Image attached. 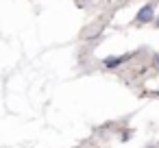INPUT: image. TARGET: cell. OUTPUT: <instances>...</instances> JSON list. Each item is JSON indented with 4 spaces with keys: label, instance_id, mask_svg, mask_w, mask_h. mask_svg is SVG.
I'll return each mask as SVG.
<instances>
[{
    "label": "cell",
    "instance_id": "obj_2",
    "mask_svg": "<svg viewBox=\"0 0 159 148\" xmlns=\"http://www.w3.org/2000/svg\"><path fill=\"white\" fill-rule=\"evenodd\" d=\"M126 59H131V55H124V57H116V59H105V68H116V65L124 63Z\"/></svg>",
    "mask_w": 159,
    "mask_h": 148
},
{
    "label": "cell",
    "instance_id": "obj_3",
    "mask_svg": "<svg viewBox=\"0 0 159 148\" xmlns=\"http://www.w3.org/2000/svg\"><path fill=\"white\" fill-rule=\"evenodd\" d=\"M155 65H157V68H159V55H157V57H155Z\"/></svg>",
    "mask_w": 159,
    "mask_h": 148
},
{
    "label": "cell",
    "instance_id": "obj_4",
    "mask_svg": "<svg viewBox=\"0 0 159 148\" xmlns=\"http://www.w3.org/2000/svg\"><path fill=\"white\" fill-rule=\"evenodd\" d=\"M155 24H157V29H159V20H155Z\"/></svg>",
    "mask_w": 159,
    "mask_h": 148
},
{
    "label": "cell",
    "instance_id": "obj_1",
    "mask_svg": "<svg viewBox=\"0 0 159 148\" xmlns=\"http://www.w3.org/2000/svg\"><path fill=\"white\" fill-rule=\"evenodd\" d=\"M139 24H148V22H152L155 20V7L152 5H144L139 11H137V18H135Z\"/></svg>",
    "mask_w": 159,
    "mask_h": 148
}]
</instances>
